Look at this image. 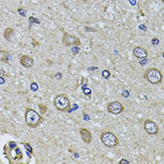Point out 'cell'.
<instances>
[{
    "label": "cell",
    "instance_id": "cell-25",
    "mask_svg": "<svg viewBox=\"0 0 164 164\" xmlns=\"http://www.w3.org/2000/svg\"><path fill=\"white\" fill-rule=\"evenodd\" d=\"M119 163H126V164H128V163H129V161H128V160H127V159H124V158H123V159H121V160L119 161Z\"/></svg>",
    "mask_w": 164,
    "mask_h": 164
},
{
    "label": "cell",
    "instance_id": "cell-24",
    "mask_svg": "<svg viewBox=\"0 0 164 164\" xmlns=\"http://www.w3.org/2000/svg\"><path fill=\"white\" fill-rule=\"evenodd\" d=\"M128 2H129L132 6H135L136 4H137V0H128Z\"/></svg>",
    "mask_w": 164,
    "mask_h": 164
},
{
    "label": "cell",
    "instance_id": "cell-22",
    "mask_svg": "<svg viewBox=\"0 0 164 164\" xmlns=\"http://www.w3.org/2000/svg\"><path fill=\"white\" fill-rule=\"evenodd\" d=\"M71 51H72V53H73V55H77V54H78V52L80 51V49H79L77 46H75V47H73V48H72Z\"/></svg>",
    "mask_w": 164,
    "mask_h": 164
},
{
    "label": "cell",
    "instance_id": "cell-17",
    "mask_svg": "<svg viewBox=\"0 0 164 164\" xmlns=\"http://www.w3.org/2000/svg\"><path fill=\"white\" fill-rule=\"evenodd\" d=\"M30 89L33 91V92H36L37 90L39 89V86L37 85L35 82H33V83H31V85H30Z\"/></svg>",
    "mask_w": 164,
    "mask_h": 164
},
{
    "label": "cell",
    "instance_id": "cell-26",
    "mask_svg": "<svg viewBox=\"0 0 164 164\" xmlns=\"http://www.w3.org/2000/svg\"><path fill=\"white\" fill-rule=\"evenodd\" d=\"M3 84H5V79L2 76H0V85H3Z\"/></svg>",
    "mask_w": 164,
    "mask_h": 164
},
{
    "label": "cell",
    "instance_id": "cell-18",
    "mask_svg": "<svg viewBox=\"0 0 164 164\" xmlns=\"http://www.w3.org/2000/svg\"><path fill=\"white\" fill-rule=\"evenodd\" d=\"M23 145H24V147H25V149L27 150V152H30V154H33V149H32V147L30 146V144L27 143H22Z\"/></svg>",
    "mask_w": 164,
    "mask_h": 164
},
{
    "label": "cell",
    "instance_id": "cell-27",
    "mask_svg": "<svg viewBox=\"0 0 164 164\" xmlns=\"http://www.w3.org/2000/svg\"><path fill=\"white\" fill-rule=\"evenodd\" d=\"M56 79H61V77H62V73H56Z\"/></svg>",
    "mask_w": 164,
    "mask_h": 164
},
{
    "label": "cell",
    "instance_id": "cell-23",
    "mask_svg": "<svg viewBox=\"0 0 164 164\" xmlns=\"http://www.w3.org/2000/svg\"><path fill=\"white\" fill-rule=\"evenodd\" d=\"M122 95H123L124 97H127V98H128V96H129V93H128V91H127V90H124L123 93H122Z\"/></svg>",
    "mask_w": 164,
    "mask_h": 164
},
{
    "label": "cell",
    "instance_id": "cell-4",
    "mask_svg": "<svg viewBox=\"0 0 164 164\" xmlns=\"http://www.w3.org/2000/svg\"><path fill=\"white\" fill-rule=\"evenodd\" d=\"M101 142L107 147H114L118 145V139L114 135V133L111 131H104L100 135Z\"/></svg>",
    "mask_w": 164,
    "mask_h": 164
},
{
    "label": "cell",
    "instance_id": "cell-3",
    "mask_svg": "<svg viewBox=\"0 0 164 164\" xmlns=\"http://www.w3.org/2000/svg\"><path fill=\"white\" fill-rule=\"evenodd\" d=\"M54 105L55 106L57 110L65 112V111H69L70 109V101L67 95L60 94V95H57L55 98Z\"/></svg>",
    "mask_w": 164,
    "mask_h": 164
},
{
    "label": "cell",
    "instance_id": "cell-16",
    "mask_svg": "<svg viewBox=\"0 0 164 164\" xmlns=\"http://www.w3.org/2000/svg\"><path fill=\"white\" fill-rule=\"evenodd\" d=\"M101 75H102V77L104 79H109L110 78V76H111V73H110V71H109L108 70H105L102 71Z\"/></svg>",
    "mask_w": 164,
    "mask_h": 164
},
{
    "label": "cell",
    "instance_id": "cell-19",
    "mask_svg": "<svg viewBox=\"0 0 164 164\" xmlns=\"http://www.w3.org/2000/svg\"><path fill=\"white\" fill-rule=\"evenodd\" d=\"M16 146H17V143H15V142H9L8 143V147L11 148V149H14Z\"/></svg>",
    "mask_w": 164,
    "mask_h": 164
},
{
    "label": "cell",
    "instance_id": "cell-13",
    "mask_svg": "<svg viewBox=\"0 0 164 164\" xmlns=\"http://www.w3.org/2000/svg\"><path fill=\"white\" fill-rule=\"evenodd\" d=\"M39 110H40V113H42V114H45V113L47 112V106L42 104V103H39Z\"/></svg>",
    "mask_w": 164,
    "mask_h": 164
},
{
    "label": "cell",
    "instance_id": "cell-29",
    "mask_svg": "<svg viewBox=\"0 0 164 164\" xmlns=\"http://www.w3.org/2000/svg\"><path fill=\"white\" fill-rule=\"evenodd\" d=\"M161 1H162V2H164V0H161Z\"/></svg>",
    "mask_w": 164,
    "mask_h": 164
},
{
    "label": "cell",
    "instance_id": "cell-15",
    "mask_svg": "<svg viewBox=\"0 0 164 164\" xmlns=\"http://www.w3.org/2000/svg\"><path fill=\"white\" fill-rule=\"evenodd\" d=\"M29 22H30L31 23H38V24L40 23V21H39V19H36L34 16H30V17H29Z\"/></svg>",
    "mask_w": 164,
    "mask_h": 164
},
{
    "label": "cell",
    "instance_id": "cell-1",
    "mask_svg": "<svg viewBox=\"0 0 164 164\" xmlns=\"http://www.w3.org/2000/svg\"><path fill=\"white\" fill-rule=\"evenodd\" d=\"M24 118H25V122H26L27 126H29L30 128H37L44 120L40 114L37 111H35L34 109H31V108L26 109Z\"/></svg>",
    "mask_w": 164,
    "mask_h": 164
},
{
    "label": "cell",
    "instance_id": "cell-10",
    "mask_svg": "<svg viewBox=\"0 0 164 164\" xmlns=\"http://www.w3.org/2000/svg\"><path fill=\"white\" fill-rule=\"evenodd\" d=\"M133 55L137 58H146L148 56V53L144 48L142 47H135L133 49Z\"/></svg>",
    "mask_w": 164,
    "mask_h": 164
},
{
    "label": "cell",
    "instance_id": "cell-9",
    "mask_svg": "<svg viewBox=\"0 0 164 164\" xmlns=\"http://www.w3.org/2000/svg\"><path fill=\"white\" fill-rule=\"evenodd\" d=\"M80 134H81L82 140L84 141V143H90L92 142V133L89 129L86 128H82L80 129Z\"/></svg>",
    "mask_w": 164,
    "mask_h": 164
},
{
    "label": "cell",
    "instance_id": "cell-28",
    "mask_svg": "<svg viewBox=\"0 0 164 164\" xmlns=\"http://www.w3.org/2000/svg\"><path fill=\"white\" fill-rule=\"evenodd\" d=\"M141 29H143V31H146V27H145V25H140L139 26Z\"/></svg>",
    "mask_w": 164,
    "mask_h": 164
},
{
    "label": "cell",
    "instance_id": "cell-8",
    "mask_svg": "<svg viewBox=\"0 0 164 164\" xmlns=\"http://www.w3.org/2000/svg\"><path fill=\"white\" fill-rule=\"evenodd\" d=\"M20 63L23 67L26 68V69H29V68H32L34 66V58L29 55H22L20 57Z\"/></svg>",
    "mask_w": 164,
    "mask_h": 164
},
{
    "label": "cell",
    "instance_id": "cell-11",
    "mask_svg": "<svg viewBox=\"0 0 164 164\" xmlns=\"http://www.w3.org/2000/svg\"><path fill=\"white\" fill-rule=\"evenodd\" d=\"M13 34H14V29L12 28V27H7V28L5 29L3 35H4L5 39L10 40V39H11V37L13 36Z\"/></svg>",
    "mask_w": 164,
    "mask_h": 164
},
{
    "label": "cell",
    "instance_id": "cell-21",
    "mask_svg": "<svg viewBox=\"0 0 164 164\" xmlns=\"http://www.w3.org/2000/svg\"><path fill=\"white\" fill-rule=\"evenodd\" d=\"M83 92L85 95H90L91 94V89L90 88H85L84 90H83Z\"/></svg>",
    "mask_w": 164,
    "mask_h": 164
},
{
    "label": "cell",
    "instance_id": "cell-6",
    "mask_svg": "<svg viewBox=\"0 0 164 164\" xmlns=\"http://www.w3.org/2000/svg\"><path fill=\"white\" fill-rule=\"evenodd\" d=\"M143 128L145 129V131L150 135H157L159 132V128H158V126L157 125V123H155V122L150 120V119L144 120Z\"/></svg>",
    "mask_w": 164,
    "mask_h": 164
},
{
    "label": "cell",
    "instance_id": "cell-7",
    "mask_svg": "<svg viewBox=\"0 0 164 164\" xmlns=\"http://www.w3.org/2000/svg\"><path fill=\"white\" fill-rule=\"evenodd\" d=\"M107 110L108 112L110 114H119L123 113L124 111V106L122 104L121 102L119 101H112L108 104L107 106Z\"/></svg>",
    "mask_w": 164,
    "mask_h": 164
},
{
    "label": "cell",
    "instance_id": "cell-2",
    "mask_svg": "<svg viewBox=\"0 0 164 164\" xmlns=\"http://www.w3.org/2000/svg\"><path fill=\"white\" fill-rule=\"evenodd\" d=\"M143 77L153 85H158L162 82V73L157 68H150L144 72Z\"/></svg>",
    "mask_w": 164,
    "mask_h": 164
},
{
    "label": "cell",
    "instance_id": "cell-20",
    "mask_svg": "<svg viewBox=\"0 0 164 164\" xmlns=\"http://www.w3.org/2000/svg\"><path fill=\"white\" fill-rule=\"evenodd\" d=\"M151 43H152L153 45H157V44L159 43V40L157 39V38H153V39H151Z\"/></svg>",
    "mask_w": 164,
    "mask_h": 164
},
{
    "label": "cell",
    "instance_id": "cell-14",
    "mask_svg": "<svg viewBox=\"0 0 164 164\" xmlns=\"http://www.w3.org/2000/svg\"><path fill=\"white\" fill-rule=\"evenodd\" d=\"M18 12H19V14L23 16V17H25L26 16V13H27V10L25 9V8H18Z\"/></svg>",
    "mask_w": 164,
    "mask_h": 164
},
{
    "label": "cell",
    "instance_id": "cell-12",
    "mask_svg": "<svg viewBox=\"0 0 164 164\" xmlns=\"http://www.w3.org/2000/svg\"><path fill=\"white\" fill-rule=\"evenodd\" d=\"M10 55V52L5 50H0V60L4 63H8V55Z\"/></svg>",
    "mask_w": 164,
    "mask_h": 164
},
{
    "label": "cell",
    "instance_id": "cell-5",
    "mask_svg": "<svg viewBox=\"0 0 164 164\" xmlns=\"http://www.w3.org/2000/svg\"><path fill=\"white\" fill-rule=\"evenodd\" d=\"M62 42L65 46H77L79 47L81 45V40L79 39V38H77L74 35L71 34H69L67 32H65L64 35H63V39H62Z\"/></svg>",
    "mask_w": 164,
    "mask_h": 164
}]
</instances>
